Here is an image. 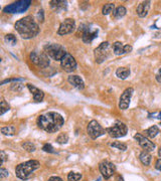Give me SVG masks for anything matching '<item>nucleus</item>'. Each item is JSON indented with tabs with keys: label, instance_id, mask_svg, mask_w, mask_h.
I'll return each mask as SVG.
<instances>
[{
	"label": "nucleus",
	"instance_id": "f257e3e1",
	"mask_svg": "<svg viewBox=\"0 0 161 181\" xmlns=\"http://www.w3.org/2000/svg\"><path fill=\"white\" fill-rule=\"evenodd\" d=\"M64 124V118L57 112H47V113L42 114L37 118L38 127L41 130L51 134L57 133L58 130H61Z\"/></svg>",
	"mask_w": 161,
	"mask_h": 181
},
{
	"label": "nucleus",
	"instance_id": "f03ea898",
	"mask_svg": "<svg viewBox=\"0 0 161 181\" xmlns=\"http://www.w3.org/2000/svg\"><path fill=\"white\" fill-rule=\"evenodd\" d=\"M14 27L18 34L24 39L33 38L39 33V26L31 15H27L16 21Z\"/></svg>",
	"mask_w": 161,
	"mask_h": 181
},
{
	"label": "nucleus",
	"instance_id": "7ed1b4c3",
	"mask_svg": "<svg viewBox=\"0 0 161 181\" xmlns=\"http://www.w3.org/2000/svg\"><path fill=\"white\" fill-rule=\"evenodd\" d=\"M40 167V163L37 160H28L20 163L15 169V174L19 179L27 180L33 175V172Z\"/></svg>",
	"mask_w": 161,
	"mask_h": 181
},
{
	"label": "nucleus",
	"instance_id": "20e7f679",
	"mask_svg": "<svg viewBox=\"0 0 161 181\" xmlns=\"http://www.w3.org/2000/svg\"><path fill=\"white\" fill-rule=\"evenodd\" d=\"M44 52L47 54L48 57H51L52 60L61 61L62 60V57L68 54L65 48L62 45L58 44H47L44 48Z\"/></svg>",
	"mask_w": 161,
	"mask_h": 181
},
{
	"label": "nucleus",
	"instance_id": "39448f33",
	"mask_svg": "<svg viewBox=\"0 0 161 181\" xmlns=\"http://www.w3.org/2000/svg\"><path fill=\"white\" fill-rule=\"evenodd\" d=\"M29 58H30L32 64L39 68H47L50 65V57L45 52H39L34 50L30 52Z\"/></svg>",
	"mask_w": 161,
	"mask_h": 181
},
{
	"label": "nucleus",
	"instance_id": "423d86ee",
	"mask_svg": "<svg viewBox=\"0 0 161 181\" xmlns=\"http://www.w3.org/2000/svg\"><path fill=\"white\" fill-rule=\"evenodd\" d=\"M81 32V37L85 44H91L95 38L98 36V28L91 27L90 25L81 24L79 27V33Z\"/></svg>",
	"mask_w": 161,
	"mask_h": 181
},
{
	"label": "nucleus",
	"instance_id": "0eeeda50",
	"mask_svg": "<svg viewBox=\"0 0 161 181\" xmlns=\"http://www.w3.org/2000/svg\"><path fill=\"white\" fill-rule=\"evenodd\" d=\"M95 60L97 64H102L110 57V42L105 41L94 50Z\"/></svg>",
	"mask_w": 161,
	"mask_h": 181
},
{
	"label": "nucleus",
	"instance_id": "6e6552de",
	"mask_svg": "<svg viewBox=\"0 0 161 181\" xmlns=\"http://www.w3.org/2000/svg\"><path fill=\"white\" fill-rule=\"evenodd\" d=\"M30 0H20V1L14 2L12 4H9L3 8V12L5 13H22L26 11L30 6Z\"/></svg>",
	"mask_w": 161,
	"mask_h": 181
},
{
	"label": "nucleus",
	"instance_id": "1a4fd4ad",
	"mask_svg": "<svg viewBox=\"0 0 161 181\" xmlns=\"http://www.w3.org/2000/svg\"><path fill=\"white\" fill-rule=\"evenodd\" d=\"M106 132L111 138H121L126 136V134L128 132V128L126 126V124L118 122V123L114 124L112 127H109L106 129Z\"/></svg>",
	"mask_w": 161,
	"mask_h": 181
},
{
	"label": "nucleus",
	"instance_id": "9d476101",
	"mask_svg": "<svg viewBox=\"0 0 161 181\" xmlns=\"http://www.w3.org/2000/svg\"><path fill=\"white\" fill-rule=\"evenodd\" d=\"M87 133L92 139H97V138L103 136L107 132L96 120H92L87 127Z\"/></svg>",
	"mask_w": 161,
	"mask_h": 181
},
{
	"label": "nucleus",
	"instance_id": "9b49d317",
	"mask_svg": "<svg viewBox=\"0 0 161 181\" xmlns=\"http://www.w3.org/2000/svg\"><path fill=\"white\" fill-rule=\"evenodd\" d=\"M99 170L105 179H109L116 172V166L110 161L104 160L99 164Z\"/></svg>",
	"mask_w": 161,
	"mask_h": 181
},
{
	"label": "nucleus",
	"instance_id": "f8f14e48",
	"mask_svg": "<svg viewBox=\"0 0 161 181\" xmlns=\"http://www.w3.org/2000/svg\"><path fill=\"white\" fill-rule=\"evenodd\" d=\"M61 65L62 68V70L67 72H73L77 70V61L75 60V57L71 54H68L62 57V60L61 61Z\"/></svg>",
	"mask_w": 161,
	"mask_h": 181
},
{
	"label": "nucleus",
	"instance_id": "ddd939ff",
	"mask_svg": "<svg viewBox=\"0 0 161 181\" xmlns=\"http://www.w3.org/2000/svg\"><path fill=\"white\" fill-rule=\"evenodd\" d=\"M75 30V21L73 18H67L61 23L58 30V34L60 35L70 34L73 33Z\"/></svg>",
	"mask_w": 161,
	"mask_h": 181
},
{
	"label": "nucleus",
	"instance_id": "4468645a",
	"mask_svg": "<svg viewBox=\"0 0 161 181\" xmlns=\"http://www.w3.org/2000/svg\"><path fill=\"white\" fill-rule=\"evenodd\" d=\"M134 138L137 140L138 144L143 148L144 151H147V152H152V151H154V149H155V147H156L155 144H154L152 141H150L147 137L144 136V135L137 133L135 136H134Z\"/></svg>",
	"mask_w": 161,
	"mask_h": 181
},
{
	"label": "nucleus",
	"instance_id": "2eb2a0df",
	"mask_svg": "<svg viewBox=\"0 0 161 181\" xmlns=\"http://www.w3.org/2000/svg\"><path fill=\"white\" fill-rule=\"evenodd\" d=\"M133 92H134L133 88H128L123 92V94L121 95L119 100V109H121V110H126V109H128L130 105L131 97L133 95Z\"/></svg>",
	"mask_w": 161,
	"mask_h": 181
},
{
	"label": "nucleus",
	"instance_id": "dca6fc26",
	"mask_svg": "<svg viewBox=\"0 0 161 181\" xmlns=\"http://www.w3.org/2000/svg\"><path fill=\"white\" fill-rule=\"evenodd\" d=\"M113 51L116 55H122L125 54H128V52L132 51V45L130 44H123L122 42L120 41H116L113 44Z\"/></svg>",
	"mask_w": 161,
	"mask_h": 181
},
{
	"label": "nucleus",
	"instance_id": "f3484780",
	"mask_svg": "<svg viewBox=\"0 0 161 181\" xmlns=\"http://www.w3.org/2000/svg\"><path fill=\"white\" fill-rule=\"evenodd\" d=\"M27 88L28 90L30 91V93L32 94V96H33V101L35 103H40V102L44 101V93L41 90H39V89L34 87V85L31 84H27Z\"/></svg>",
	"mask_w": 161,
	"mask_h": 181
},
{
	"label": "nucleus",
	"instance_id": "a211bd4d",
	"mask_svg": "<svg viewBox=\"0 0 161 181\" xmlns=\"http://www.w3.org/2000/svg\"><path fill=\"white\" fill-rule=\"evenodd\" d=\"M150 6H151V2L150 1H143L141 2L138 7L136 9L137 15L139 16L140 18H144L148 15L149 10H150Z\"/></svg>",
	"mask_w": 161,
	"mask_h": 181
},
{
	"label": "nucleus",
	"instance_id": "6ab92c4d",
	"mask_svg": "<svg viewBox=\"0 0 161 181\" xmlns=\"http://www.w3.org/2000/svg\"><path fill=\"white\" fill-rule=\"evenodd\" d=\"M68 81L73 87L77 88L78 90L81 91V90H84L85 89V83H84L83 78L77 75H71L70 77L68 78Z\"/></svg>",
	"mask_w": 161,
	"mask_h": 181
},
{
	"label": "nucleus",
	"instance_id": "aec40b11",
	"mask_svg": "<svg viewBox=\"0 0 161 181\" xmlns=\"http://www.w3.org/2000/svg\"><path fill=\"white\" fill-rule=\"evenodd\" d=\"M51 3V7L54 11L57 13L61 12L62 10H65L67 9V1H61V0H52L50 2Z\"/></svg>",
	"mask_w": 161,
	"mask_h": 181
},
{
	"label": "nucleus",
	"instance_id": "412c9836",
	"mask_svg": "<svg viewBox=\"0 0 161 181\" xmlns=\"http://www.w3.org/2000/svg\"><path fill=\"white\" fill-rule=\"evenodd\" d=\"M139 160L141 161V163L143 164L144 166H149L151 163V160H152V156L149 152L147 151H142L139 154Z\"/></svg>",
	"mask_w": 161,
	"mask_h": 181
},
{
	"label": "nucleus",
	"instance_id": "4be33fe9",
	"mask_svg": "<svg viewBox=\"0 0 161 181\" xmlns=\"http://www.w3.org/2000/svg\"><path fill=\"white\" fill-rule=\"evenodd\" d=\"M130 74H131L130 68H125V67L118 68L116 71V75L119 78H121V80H126V78L130 75Z\"/></svg>",
	"mask_w": 161,
	"mask_h": 181
},
{
	"label": "nucleus",
	"instance_id": "5701e85b",
	"mask_svg": "<svg viewBox=\"0 0 161 181\" xmlns=\"http://www.w3.org/2000/svg\"><path fill=\"white\" fill-rule=\"evenodd\" d=\"M158 134H159V129L157 126H151L147 130L144 131V136L147 138H150V139L155 138Z\"/></svg>",
	"mask_w": 161,
	"mask_h": 181
},
{
	"label": "nucleus",
	"instance_id": "b1692460",
	"mask_svg": "<svg viewBox=\"0 0 161 181\" xmlns=\"http://www.w3.org/2000/svg\"><path fill=\"white\" fill-rule=\"evenodd\" d=\"M127 13V9L124 7V6H118V7L115 8V10L113 11V17L115 19H120L124 17Z\"/></svg>",
	"mask_w": 161,
	"mask_h": 181
},
{
	"label": "nucleus",
	"instance_id": "393cba45",
	"mask_svg": "<svg viewBox=\"0 0 161 181\" xmlns=\"http://www.w3.org/2000/svg\"><path fill=\"white\" fill-rule=\"evenodd\" d=\"M1 133L5 136H13L16 133V128L13 125H9V126L2 127L1 128Z\"/></svg>",
	"mask_w": 161,
	"mask_h": 181
},
{
	"label": "nucleus",
	"instance_id": "a878e982",
	"mask_svg": "<svg viewBox=\"0 0 161 181\" xmlns=\"http://www.w3.org/2000/svg\"><path fill=\"white\" fill-rule=\"evenodd\" d=\"M114 10H115L114 3H107V4H105L103 6V8H102V13H103V15H108L110 14L111 12H113Z\"/></svg>",
	"mask_w": 161,
	"mask_h": 181
},
{
	"label": "nucleus",
	"instance_id": "bb28decb",
	"mask_svg": "<svg viewBox=\"0 0 161 181\" xmlns=\"http://www.w3.org/2000/svg\"><path fill=\"white\" fill-rule=\"evenodd\" d=\"M21 146L25 151H27V152H34L35 149H37V148H35V145L32 142H29V141H26V142L22 143Z\"/></svg>",
	"mask_w": 161,
	"mask_h": 181
},
{
	"label": "nucleus",
	"instance_id": "cd10ccee",
	"mask_svg": "<svg viewBox=\"0 0 161 181\" xmlns=\"http://www.w3.org/2000/svg\"><path fill=\"white\" fill-rule=\"evenodd\" d=\"M110 146L113 147V148H116V149L120 150V151H126L127 150V145L125 143L119 142V141H116V142L111 143Z\"/></svg>",
	"mask_w": 161,
	"mask_h": 181
},
{
	"label": "nucleus",
	"instance_id": "c85d7f7f",
	"mask_svg": "<svg viewBox=\"0 0 161 181\" xmlns=\"http://www.w3.org/2000/svg\"><path fill=\"white\" fill-rule=\"evenodd\" d=\"M4 40H5V42H7V44H10V45H15L16 42H17V39H16L15 35L12 34V33L6 34L5 37H4Z\"/></svg>",
	"mask_w": 161,
	"mask_h": 181
},
{
	"label": "nucleus",
	"instance_id": "c756f323",
	"mask_svg": "<svg viewBox=\"0 0 161 181\" xmlns=\"http://www.w3.org/2000/svg\"><path fill=\"white\" fill-rule=\"evenodd\" d=\"M82 174L78 172H70L68 175V181H80L82 179Z\"/></svg>",
	"mask_w": 161,
	"mask_h": 181
},
{
	"label": "nucleus",
	"instance_id": "7c9ffc66",
	"mask_svg": "<svg viewBox=\"0 0 161 181\" xmlns=\"http://www.w3.org/2000/svg\"><path fill=\"white\" fill-rule=\"evenodd\" d=\"M68 141V135L65 134V133H61L57 138V142L58 144H61V145L67 144Z\"/></svg>",
	"mask_w": 161,
	"mask_h": 181
},
{
	"label": "nucleus",
	"instance_id": "2f4dec72",
	"mask_svg": "<svg viewBox=\"0 0 161 181\" xmlns=\"http://www.w3.org/2000/svg\"><path fill=\"white\" fill-rule=\"evenodd\" d=\"M10 110V107H9V105L6 103L5 100H1V106H0V115H4L6 112H8Z\"/></svg>",
	"mask_w": 161,
	"mask_h": 181
},
{
	"label": "nucleus",
	"instance_id": "473e14b6",
	"mask_svg": "<svg viewBox=\"0 0 161 181\" xmlns=\"http://www.w3.org/2000/svg\"><path fill=\"white\" fill-rule=\"evenodd\" d=\"M42 150H44V152H47V153H55L54 147H52L51 145L48 144V143H47V144L44 145V147H42Z\"/></svg>",
	"mask_w": 161,
	"mask_h": 181
},
{
	"label": "nucleus",
	"instance_id": "72a5a7b5",
	"mask_svg": "<svg viewBox=\"0 0 161 181\" xmlns=\"http://www.w3.org/2000/svg\"><path fill=\"white\" fill-rule=\"evenodd\" d=\"M9 176V172H8V170H6L4 168H1L0 169V178L1 179H4L6 178V177H8Z\"/></svg>",
	"mask_w": 161,
	"mask_h": 181
},
{
	"label": "nucleus",
	"instance_id": "f704fd0d",
	"mask_svg": "<svg viewBox=\"0 0 161 181\" xmlns=\"http://www.w3.org/2000/svg\"><path fill=\"white\" fill-rule=\"evenodd\" d=\"M11 90L15 92H20L22 90V84H13L11 85Z\"/></svg>",
	"mask_w": 161,
	"mask_h": 181
},
{
	"label": "nucleus",
	"instance_id": "c9c22d12",
	"mask_svg": "<svg viewBox=\"0 0 161 181\" xmlns=\"http://www.w3.org/2000/svg\"><path fill=\"white\" fill-rule=\"evenodd\" d=\"M155 168L157 170L161 171V158H160V159H157L156 160V162H155Z\"/></svg>",
	"mask_w": 161,
	"mask_h": 181
},
{
	"label": "nucleus",
	"instance_id": "e433bc0d",
	"mask_svg": "<svg viewBox=\"0 0 161 181\" xmlns=\"http://www.w3.org/2000/svg\"><path fill=\"white\" fill-rule=\"evenodd\" d=\"M1 165H3V164H4V162H5V160H6V154H5V152L4 151H1Z\"/></svg>",
	"mask_w": 161,
	"mask_h": 181
},
{
	"label": "nucleus",
	"instance_id": "4c0bfd02",
	"mask_svg": "<svg viewBox=\"0 0 161 181\" xmlns=\"http://www.w3.org/2000/svg\"><path fill=\"white\" fill-rule=\"evenodd\" d=\"M48 181H64V180L58 176H51V178L48 179Z\"/></svg>",
	"mask_w": 161,
	"mask_h": 181
},
{
	"label": "nucleus",
	"instance_id": "58836bf2",
	"mask_svg": "<svg viewBox=\"0 0 161 181\" xmlns=\"http://www.w3.org/2000/svg\"><path fill=\"white\" fill-rule=\"evenodd\" d=\"M155 78H156V81L161 84V68L158 71V72H157V75H156Z\"/></svg>",
	"mask_w": 161,
	"mask_h": 181
},
{
	"label": "nucleus",
	"instance_id": "ea45409f",
	"mask_svg": "<svg viewBox=\"0 0 161 181\" xmlns=\"http://www.w3.org/2000/svg\"><path fill=\"white\" fill-rule=\"evenodd\" d=\"M38 18L40 19V21H44V10H40L38 12Z\"/></svg>",
	"mask_w": 161,
	"mask_h": 181
},
{
	"label": "nucleus",
	"instance_id": "a19ab883",
	"mask_svg": "<svg viewBox=\"0 0 161 181\" xmlns=\"http://www.w3.org/2000/svg\"><path fill=\"white\" fill-rule=\"evenodd\" d=\"M116 179H117V181H124L123 177L121 176V175H118V176L116 177Z\"/></svg>",
	"mask_w": 161,
	"mask_h": 181
},
{
	"label": "nucleus",
	"instance_id": "79ce46f5",
	"mask_svg": "<svg viewBox=\"0 0 161 181\" xmlns=\"http://www.w3.org/2000/svg\"><path fill=\"white\" fill-rule=\"evenodd\" d=\"M157 119H159L160 121H161V112H160V113H158V114H157Z\"/></svg>",
	"mask_w": 161,
	"mask_h": 181
},
{
	"label": "nucleus",
	"instance_id": "37998d69",
	"mask_svg": "<svg viewBox=\"0 0 161 181\" xmlns=\"http://www.w3.org/2000/svg\"><path fill=\"white\" fill-rule=\"evenodd\" d=\"M158 155H159V157L161 158V147L159 148V150H158Z\"/></svg>",
	"mask_w": 161,
	"mask_h": 181
}]
</instances>
